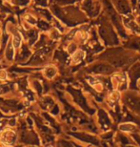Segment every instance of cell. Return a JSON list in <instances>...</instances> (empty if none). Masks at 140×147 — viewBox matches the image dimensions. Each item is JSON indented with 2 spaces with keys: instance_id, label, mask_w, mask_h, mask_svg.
Masks as SVG:
<instances>
[{
  "instance_id": "obj_10",
  "label": "cell",
  "mask_w": 140,
  "mask_h": 147,
  "mask_svg": "<svg viewBox=\"0 0 140 147\" xmlns=\"http://www.w3.org/2000/svg\"><path fill=\"white\" fill-rule=\"evenodd\" d=\"M9 78V74L6 69H0V80L5 81Z\"/></svg>"
},
{
  "instance_id": "obj_9",
  "label": "cell",
  "mask_w": 140,
  "mask_h": 147,
  "mask_svg": "<svg viewBox=\"0 0 140 147\" xmlns=\"http://www.w3.org/2000/svg\"><path fill=\"white\" fill-rule=\"evenodd\" d=\"M67 51H68L69 54L74 55L75 52L77 51V44L75 42H71L68 45V48H67Z\"/></svg>"
},
{
  "instance_id": "obj_5",
  "label": "cell",
  "mask_w": 140,
  "mask_h": 147,
  "mask_svg": "<svg viewBox=\"0 0 140 147\" xmlns=\"http://www.w3.org/2000/svg\"><path fill=\"white\" fill-rule=\"evenodd\" d=\"M92 71L93 73L97 74H106V73H111L113 71V68L110 65H106V64H97L92 67Z\"/></svg>"
},
{
  "instance_id": "obj_8",
  "label": "cell",
  "mask_w": 140,
  "mask_h": 147,
  "mask_svg": "<svg viewBox=\"0 0 140 147\" xmlns=\"http://www.w3.org/2000/svg\"><path fill=\"white\" fill-rule=\"evenodd\" d=\"M84 55H85V53L82 50H77L74 55H72V62L74 64L79 63L84 58Z\"/></svg>"
},
{
  "instance_id": "obj_4",
  "label": "cell",
  "mask_w": 140,
  "mask_h": 147,
  "mask_svg": "<svg viewBox=\"0 0 140 147\" xmlns=\"http://www.w3.org/2000/svg\"><path fill=\"white\" fill-rule=\"evenodd\" d=\"M57 73H58L57 68L54 65H52V64H49V65L45 66L42 70L43 76L46 79H49V80L54 79L57 76Z\"/></svg>"
},
{
  "instance_id": "obj_12",
  "label": "cell",
  "mask_w": 140,
  "mask_h": 147,
  "mask_svg": "<svg viewBox=\"0 0 140 147\" xmlns=\"http://www.w3.org/2000/svg\"><path fill=\"white\" fill-rule=\"evenodd\" d=\"M2 27H3V25H2V22H1V20H0V34H1V31H2Z\"/></svg>"
},
{
  "instance_id": "obj_2",
  "label": "cell",
  "mask_w": 140,
  "mask_h": 147,
  "mask_svg": "<svg viewBox=\"0 0 140 147\" xmlns=\"http://www.w3.org/2000/svg\"><path fill=\"white\" fill-rule=\"evenodd\" d=\"M15 52H16V50L14 49L13 43H11V38H9V41H8V43L6 44V47L4 50V58L9 64H11L14 60Z\"/></svg>"
},
{
  "instance_id": "obj_3",
  "label": "cell",
  "mask_w": 140,
  "mask_h": 147,
  "mask_svg": "<svg viewBox=\"0 0 140 147\" xmlns=\"http://www.w3.org/2000/svg\"><path fill=\"white\" fill-rule=\"evenodd\" d=\"M83 7L90 16H94L99 13V5L94 0H85L83 2Z\"/></svg>"
},
{
  "instance_id": "obj_13",
  "label": "cell",
  "mask_w": 140,
  "mask_h": 147,
  "mask_svg": "<svg viewBox=\"0 0 140 147\" xmlns=\"http://www.w3.org/2000/svg\"><path fill=\"white\" fill-rule=\"evenodd\" d=\"M49 147H52V146H49Z\"/></svg>"
},
{
  "instance_id": "obj_7",
  "label": "cell",
  "mask_w": 140,
  "mask_h": 147,
  "mask_svg": "<svg viewBox=\"0 0 140 147\" xmlns=\"http://www.w3.org/2000/svg\"><path fill=\"white\" fill-rule=\"evenodd\" d=\"M23 20H25L26 22H28L29 24L31 25L33 27H36L37 24V18L36 16L31 14V13H27L23 16Z\"/></svg>"
},
{
  "instance_id": "obj_1",
  "label": "cell",
  "mask_w": 140,
  "mask_h": 147,
  "mask_svg": "<svg viewBox=\"0 0 140 147\" xmlns=\"http://www.w3.org/2000/svg\"><path fill=\"white\" fill-rule=\"evenodd\" d=\"M17 133L13 127H6L0 132V140L8 147H13L17 142Z\"/></svg>"
},
{
  "instance_id": "obj_11",
  "label": "cell",
  "mask_w": 140,
  "mask_h": 147,
  "mask_svg": "<svg viewBox=\"0 0 140 147\" xmlns=\"http://www.w3.org/2000/svg\"><path fill=\"white\" fill-rule=\"evenodd\" d=\"M0 147H8V146L6 145L4 142H2L1 140H0Z\"/></svg>"
},
{
  "instance_id": "obj_6",
  "label": "cell",
  "mask_w": 140,
  "mask_h": 147,
  "mask_svg": "<svg viewBox=\"0 0 140 147\" xmlns=\"http://www.w3.org/2000/svg\"><path fill=\"white\" fill-rule=\"evenodd\" d=\"M116 8L122 13H128L130 11L129 4L125 0H117V2H116Z\"/></svg>"
}]
</instances>
